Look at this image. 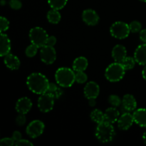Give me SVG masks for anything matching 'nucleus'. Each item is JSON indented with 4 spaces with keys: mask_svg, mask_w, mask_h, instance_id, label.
Instances as JSON below:
<instances>
[{
    "mask_svg": "<svg viewBox=\"0 0 146 146\" xmlns=\"http://www.w3.org/2000/svg\"><path fill=\"white\" fill-rule=\"evenodd\" d=\"M27 84L31 92L41 95L46 92L49 82L46 77L42 74L33 73L27 77Z\"/></svg>",
    "mask_w": 146,
    "mask_h": 146,
    "instance_id": "nucleus-1",
    "label": "nucleus"
},
{
    "mask_svg": "<svg viewBox=\"0 0 146 146\" xmlns=\"http://www.w3.org/2000/svg\"><path fill=\"white\" fill-rule=\"evenodd\" d=\"M55 79L60 86L68 88L71 87L76 81V74L71 68L61 67L56 71Z\"/></svg>",
    "mask_w": 146,
    "mask_h": 146,
    "instance_id": "nucleus-2",
    "label": "nucleus"
},
{
    "mask_svg": "<svg viewBox=\"0 0 146 146\" xmlns=\"http://www.w3.org/2000/svg\"><path fill=\"white\" fill-rule=\"evenodd\" d=\"M115 135V130L112 123L104 121L98 123L96 129V137L101 143L111 142Z\"/></svg>",
    "mask_w": 146,
    "mask_h": 146,
    "instance_id": "nucleus-3",
    "label": "nucleus"
},
{
    "mask_svg": "<svg viewBox=\"0 0 146 146\" xmlns=\"http://www.w3.org/2000/svg\"><path fill=\"white\" fill-rule=\"evenodd\" d=\"M125 69L121 63L115 62L110 64L106 69L105 76L111 82H118L123 78Z\"/></svg>",
    "mask_w": 146,
    "mask_h": 146,
    "instance_id": "nucleus-4",
    "label": "nucleus"
},
{
    "mask_svg": "<svg viewBox=\"0 0 146 146\" xmlns=\"http://www.w3.org/2000/svg\"><path fill=\"white\" fill-rule=\"evenodd\" d=\"M29 38L31 44H35L38 48H42L46 45L48 35L44 29L37 27L30 30Z\"/></svg>",
    "mask_w": 146,
    "mask_h": 146,
    "instance_id": "nucleus-5",
    "label": "nucleus"
},
{
    "mask_svg": "<svg viewBox=\"0 0 146 146\" xmlns=\"http://www.w3.org/2000/svg\"><path fill=\"white\" fill-rule=\"evenodd\" d=\"M110 32L113 37L118 39H123L129 35L131 30L129 25L123 21H116L111 25Z\"/></svg>",
    "mask_w": 146,
    "mask_h": 146,
    "instance_id": "nucleus-6",
    "label": "nucleus"
},
{
    "mask_svg": "<svg viewBox=\"0 0 146 146\" xmlns=\"http://www.w3.org/2000/svg\"><path fill=\"white\" fill-rule=\"evenodd\" d=\"M55 98L48 93L41 94L38 99V108L43 113H48L53 109Z\"/></svg>",
    "mask_w": 146,
    "mask_h": 146,
    "instance_id": "nucleus-7",
    "label": "nucleus"
},
{
    "mask_svg": "<svg viewBox=\"0 0 146 146\" xmlns=\"http://www.w3.org/2000/svg\"><path fill=\"white\" fill-rule=\"evenodd\" d=\"M45 125L42 121L39 120H35L30 123L27 127L26 132L27 134L31 138H38L43 133Z\"/></svg>",
    "mask_w": 146,
    "mask_h": 146,
    "instance_id": "nucleus-8",
    "label": "nucleus"
},
{
    "mask_svg": "<svg viewBox=\"0 0 146 146\" xmlns=\"http://www.w3.org/2000/svg\"><path fill=\"white\" fill-rule=\"evenodd\" d=\"M40 57L42 62L46 64H51L56 61V52L54 46L46 45L41 48L40 51Z\"/></svg>",
    "mask_w": 146,
    "mask_h": 146,
    "instance_id": "nucleus-9",
    "label": "nucleus"
},
{
    "mask_svg": "<svg viewBox=\"0 0 146 146\" xmlns=\"http://www.w3.org/2000/svg\"><path fill=\"white\" fill-rule=\"evenodd\" d=\"M83 21L88 26H95L99 21V17L96 11L94 9H88L83 11L82 14Z\"/></svg>",
    "mask_w": 146,
    "mask_h": 146,
    "instance_id": "nucleus-10",
    "label": "nucleus"
},
{
    "mask_svg": "<svg viewBox=\"0 0 146 146\" xmlns=\"http://www.w3.org/2000/svg\"><path fill=\"white\" fill-rule=\"evenodd\" d=\"M134 121L133 115L130 113L126 112L122 114L121 117L118 120V128L123 131H127L132 126Z\"/></svg>",
    "mask_w": 146,
    "mask_h": 146,
    "instance_id": "nucleus-11",
    "label": "nucleus"
},
{
    "mask_svg": "<svg viewBox=\"0 0 146 146\" xmlns=\"http://www.w3.org/2000/svg\"><path fill=\"white\" fill-rule=\"evenodd\" d=\"M32 107V102L31 100L27 97L19 98L16 104V111L21 114H27L31 110Z\"/></svg>",
    "mask_w": 146,
    "mask_h": 146,
    "instance_id": "nucleus-12",
    "label": "nucleus"
},
{
    "mask_svg": "<svg viewBox=\"0 0 146 146\" xmlns=\"http://www.w3.org/2000/svg\"><path fill=\"white\" fill-rule=\"evenodd\" d=\"M84 95L85 96L89 99H92V98H96L99 95L100 92V88L99 86L94 81H91L88 82V84L86 85L85 88L84 90Z\"/></svg>",
    "mask_w": 146,
    "mask_h": 146,
    "instance_id": "nucleus-13",
    "label": "nucleus"
},
{
    "mask_svg": "<svg viewBox=\"0 0 146 146\" xmlns=\"http://www.w3.org/2000/svg\"><path fill=\"white\" fill-rule=\"evenodd\" d=\"M0 43V55L1 56H5L11 51V41L7 34L1 33Z\"/></svg>",
    "mask_w": 146,
    "mask_h": 146,
    "instance_id": "nucleus-14",
    "label": "nucleus"
},
{
    "mask_svg": "<svg viewBox=\"0 0 146 146\" xmlns=\"http://www.w3.org/2000/svg\"><path fill=\"white\" fill-rule=\"evenodd\" d=\"M126 48L123 45L118 44L115 46L112 50V56L115 62H122L124 58L126 57Z\"/></svg>",
    "mask_w": 146,
    "mask_h": 146,
    "instance_id": "nucleus-15",
    "label": "nucleus"
},
{
    "mask_svg": "<svg viewBox=\"0 0 146 146\" xmlns=\"http://www.w3.org/2000/svg\"><path fill=\"white\" fill-rule=\"evenodd\" d=\"M134 58L140 65H146V43L137 47L134 53Z\"/></svg>",
    "mask_w": 146,
    "mask_h": 146,
    "instance_id": "nucleus-16",
    "label": "nucleus"
},
{
    "mask_svg": "<svg viewBox=\"0 0 146 146\" xmlns=\"http://www.w3.org/2000/svg\"><path fill=\"white\" fill-rule=\"evenodd\" d=\"M123 107L128 112L135 111L137 108V102L133 96L131 94H126L123 96L122 100Z\"/></svg>",
    "mask_w": 146,
    "mask_h": 146,
    "instance_id": "nucleus-17",
    "label": "nucleus"
},
{
    "mask_svg": "<svg viewBox=\"0 0 146 146\" xmlns=\"http://www.w3.org/2000/svg\"><path fill=\"white\" fill-rule=\"evenodd\" d=\"M4 64L8 68L11 70H17L20 66V60L14 54H9L4 56Z\"/></svg>",
    "mask_w": 146,
    "mask_h": 146,
    "instance_id": "nucleus-18",
    "label": "nucleus"
},
{
    "mask_svg": "<svg viewBox=\"0 0 146 146\" xmlns=\"http://www.w3.org/2000/svg\"><path fill=\"white\" fill-rule=\"evenodd\" d=\"M134 121L137 125L143 128H146V109L139 108L134 111L133 114Z\"/></svg>",
    "mask_w": 146,
    "mask_h": 146,
    "instance_id": "nucleus-19",
    "label": "nucleus"
},
{
    "mask_svg": "<svg viewBox=\"0 0 146 146\" xmlns=\"http://www.w3.org/2000/svg\"><path fill=\"white\" fill-rule=\"evenodd\" d=\"M120 112L118 110L114 107L108 108L106 110L104 113V116H105V121L110 123H115L116 121H118L119 118Z\"/></svg>",
    "mask_w": 146,
    "mask_h": 146,
    "instance_id": "nucleus-20",
    "label": "nucleus"
},
{
    "mask_svg": "<svg viewBox=\"0 0 146 146\" xmlns=\"http://www.w3.org/2000/svg\"><path fill=\"white\" fill-rule=\"evenodd\" d=\"M88 65V60L84 56H80L76 58L73 63V69L76 72L77 71H84Z\"/></svg>",
    "mask_w": 146,
    "mask_h": 146,
    "instance_id": "nucleus-21",
    "label": "nucleus"
},
{
    "mask_svg": "<svg viewBox=\"0 0 146 146\" xmlns=\"http://www.w3.org/2000/svg\"><path fill=\"white\" fill-rule=\"evenodd\" d=\"M46 93H48L49 94H51L54 98H58L62 95L63 91L56 84H54V83H49V85H48V88Z\"/></svg>",
    "mask_w": 146,
    "mask_h": 146,
    "instance_id": "nucleus-22",
    "label": "nucleus"
},
{
    "mask_svg": "<svg viewBox=\"0 0 146 146\" xmlns=\"http://www.w3.org/2000/svg\"><path fill=\"white\" fill-rule=\"evenodd\" d=\"M47 19H48V21L51 24H58L61 21V14L59 13L58 10L52 9L48 11V14H47Z\"/></svg>",
    "mask_w": 146,
    "mask_h": 146,
    "instance_id": "nucleus-23",
    "label": "nucleus"
},
{
    "mask_svg": "<svg viewBox=\"0 0 146 146\" xmlns=\"http://www.w3.org/2000/svg\"><path fill=\"white\" fill-rule=\"evenodd\" d=\"M91 118L94 122L98 124L105 121L104 113L99 109H95L91 112Z\"/></svg>",
    "mask_w": 146,
    "mask_h": 146,
    "instance_id": "nucleus-24",
    "label": "nucleus"
},
{
    "mask_svg": "<svg viewBox=\"0 0 146 146\" xmlns=\"http://www.w3.org/2000/svg\"><path fill=\"white\" fill-rule=\"evenodd\" d=\"M67 1L68 0H48V3L51 8L56 10L62 9L67 4Z\"/></svg>",
    "mask_w": 146,
    "mask_h": 146,
    "instance_id": "nucleus-25",
    "label": "nucleus"
},
{
    "mask_svg": "<svg viewBox=\"0 0 146 146\" xmlns=\"http://www.w3.org/2000/svg\"><path fill=\"white\" fill-rule=\"evenodd\" d=\"M135 60L134 58H132V57L130 56H126L123 59V61L121 62V64L123 65V66L124 67V68L126 70H131L132 68H134L135 64Z\"/></svg>",
    "mask_w": 146,
    "mask_h": 146,
    "instance_id": "nucleus-26",
    "label": "nucleus"
},
{
    "mask_svg": "<svg viewBox=\"0 0 146 146\" xmlns=\"http://www.w3.org/2000/svg\"><path fill=\"white\" fill-rule=\"evenodd\" d=\"M38 48V47L37 46H36L35 44H31V45L29 46L27 48V49H26V55L28 57H34V56H36V54H37Z\"/></svg>",
    "mask_w": 146,
    "mask_h": 146,
    "instance_id": "nucleus-27",
    "label": "nucleus"
},
{
    "mask_svg": "<svg viewBox=\"0 0 146 146\" xmlns=\"http://www.w3.org/2000/svg\"><path fill=\"white\" fill-rule=\"evenodd\" d=\"M108 102L112 106L118 107L122 104V101L117 95H111L108 98Z\"/></svg>",
    "mask_w": 146,
    "mask_h": 146,
    "instance_id": "nucleus-28",
    "label": "nucleus"
},
{
    "mask_svg": "<svg viewBox=\"0 0 146 146\" xmlns=\"http://www.w3.org/2000/svg\"><path fill=\"white\" fill-rule=\"evenodd\" d=\"M130 30L131 32L132 33H137L141 31V28H142V25L141 23L138 21H133L129 24Z\"/></svg>",
    "mask_w": 146,
    "mask_h": 146,
    "instance_id": "nucleus-29",
    "label": "nucleus"
},
{
    "mask_svg": "<svg viewBox=\"0 0 146 146\" xmlns=\"http://www.w3.org/2000/svg\"><path fill=\"white\" fill-rule=\"evenodd\" d=\"M87 75L84 71H77L76 74V81L78 84H84L87 81Z\"/></svg>",
    "mask_w": 146,
    "mask_h": 146,
    "instance_id": "nucleus-30",
    "label": "nucleus"
},
{
    "mask_svg": "<svg viewBox=\"0 0 146 146\" xmlns=\"http://www.w3.org/2000/svg\"><path fill=\"white\" fill-rule=\"evenodd\" d=\"M9 27V22L6 19L5 17H0V30H1V33L7 31Z\"/></svg>",
    "mask_w": 146,
    "mask_h": 146,
    "instance_id": "nucleus-31",
    "label": "nucleus"
},
{
    "mask_svg": "<svg viewBox=\"0 0 146 146\" xmlns=\"http://www.w3.org/2000/svg\"><path fill=\"white\" fill-rule=\"evenodd\" d=\"M9 6L11 9L14 10H19L22 7V4L19 0H10Z\"/></svg>",
    "mask_w": 146,
    "mask_h": 146,
    "instance_id": "nucleus-32",
    "label": "nucleus"
},
{
    "mask_svg": "<svg viewBox=\"0 0 146 146\" xmlns=\"http://www.w3.org/2000/svg\"><path fill=\"white\" fill-rule=\"evenodd\" d=\"M0 145L12 146L15 145V141L12 138H4L0 141Z\"/></svg>",
    "mask_w": 146,
    "mask_h": 146,
    "instance_id": "nucleus-33",
    "label": "nucleus"
},
{
    "mask_svg": "<svg viewBox=\"0 0 146 146\" xmlns=\"http://www.w3.org/2000/svg\"><path fill=\"white\" fill-rule=\"evenodd\" d=\"M26 122H27V118H26L25 114L19 113V115L16 118V123L19 126L24 125L26 123Z\"/></svg>",
    "mask_w": 146,
    "mask_h": 146,
    "instance_id": "nucleus-34",
    "label": "nucleus"
},
{
    "mask_svg": "<svg viewBox=\"0 0 146 146\" xmlns=\"http://www.w3.org/2000/svg\"><path fill=\"white\" fill-rule=\"evenodd\" d=\"M15 145H17V146H22V145L33 146V143H32L30 142V141H29L28 140L21 139L20 141L15 142Z\"/></svg>",
    "mask_w": 146,
    "mask_h": 146,
    "instance_id": "nucleus-35",
    "label": "nucleus"
},
{
    "mask_svg": "<svg viewBox=\"0 0 146 146\" xmlns=\"http://www.w3.org/2000/svg\"><path fill=\"white\" fill-rule=\"evenodd\" d=\"M56 44V38L54 36H48V40H47L46 45L51 46H54L55 44Z\"/></svg>",
    "mask_w": 146,
    "mask_h": 146,
    "instance_id": "nucleus-36",
    "label": "nucleus"
},
{
    "mask_svg": "<svg viewBox=\"0 0 146 146\" xmlns=\"http://www.w3.org/2000/svg\"><path fill=\"white\" fill-rule=\"evenodd\" d=\"M21 138H22V135H21V133L19 132V131H16L13 133L12 138L14 139V141H15V142L20 141V140L21 139Z\"/></svg>",
    "mask_w": 146,
    "mask_h": 146,
    "instance_id": "nucleus-37",
    "label": "nucleus"
},
{
    "mask_svg": "<svg viewBox=\"0 0 146 146\" xmlns=\"http://www.w3.org/2000/svg\"><path fill=\"white\" fill-rule=\"evenodd\" d=\"M140 38L144 43H146V29L141 30L140 31Z\"/></svg>",
    "mask_w": 146,
    "mask_h": 146,
    "instance_id": "nucleus-38",
    "label": "nucleus"
},
{
    "mask_svg": "<svg viewBox=\"0 0 146 146\" xmlns=\"http://www.w3.org/2000/svg\"><path fill=\"white\" fill-rule=\"evenodd\" d=\"M89 105L90 106H94L96 105V101L95 98H92V99H89Z\"/></svg>",
    "mask_w": 146,
    "mask_h": 146,
    "instance_id": "nucleus-39",
    "label": "nucleus"
},
{
    "mask_svg": "<svg viewBox=\"0 0 146 146\" xmlns=\"http://www.w3.org/2000/svg\"><path fill=\"white\" fill-rule=\"evenodd\" d=\"M142 75H143V77L144 79L146 80V65H145V66L143 68V69Z\"/></svg>",
    "mask_w": 146,
    "mask_h": 146,
    "instance_id": "nucleus-40",
    "label": "nucleus"
},
{
    "mask_svg": "<svg viewBox=\"0 0 146 146\" xmlns=\"http://www.w3.org/2000/svg\"><path fill=\"white\" fill-rule=\"evenodd\" d=\"M143 141L144 143L146 144V131L145 133H143Z\"/></svg>",
    "mask_w": 146,
    "mask_h": 146,
    "instance_id": "nucleus-41",
    "label": "nucleus"
},
{
    "mask_svg": "<svg viewBox=\"0 0 146 146\" xmlns=\"http://www.w3.org/2000/svg\"><path fill=\"white\" fill-rule=\"evenodd\" d=\"M1 5H4V3H6L5 1H4V0H1Z\"/></svg>",
    "mask_w": 146,
    "mask_h": 146,
    "instance_id": "nucleus-42",
    "label": "nucleus"
},
{
    "mask_svg": "<svg viewBox=\"0 0 146 146\" xmlns=\"http://www.w3.org/2000/svg\"><path fill=\"white\" fill-rule=\"evenodd\" d=\"M141 1H143V2H146V0H140Z\"/></svg>",
    "mask_w": 146,
    "mask_h": 146,
    "instance_id": "nucleus-43",
    "label": "nucleus"
}]
</instances>
